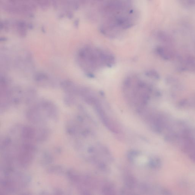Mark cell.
Segmentation results:
<instances>
[{"mask_svg":"<svg viewBox=\"0 0 195 195\" xmlns=\"http://www.w3.org/2000/svg\"><path fill=\"white\" fill-rule=\"evenodd\" d=\"M147 75L150 77H153L156 79H157L159 77L158 75L154 71H150V72H147Z\"/></svg>","mask_w":195,"mask_h":195,"instance_id":"277c9868","label":"cell"},{"mask_svg":"<svg viewBox=\"0 0 195 195\" xmlns=\"http://www.w3.org/2000/svg\"><path fill=\"white\" fill-rule=\"evenodd\" d=\"M32 1L36 6L43 10L48 9L51 4L50 0H32Z\"/></svg>","mask_w":195,"mask_h":195,"instance_id":"3957f363","label":"cell"},{"mask_svg":"<svg viewBox=\"0 0 195 195\" xmlns=\"http://www.w3.org/2000/svg\"><path fill=\"white\" fill-rule=\"evenodd\" d=\"M36 82L43 86H50L52 85L53 82L48 75L44 73H39L35 76Z\"/></svg>","mask_w":195,"mask_h":195,"instance_id":"7a4b0ae2","label":"cell"},{"mask_svg":"<svg viewBox=\"0 0 195 195\" xmlns=\"http://www.w3.org/2000/svg\"><path fill=\"white\" fill-rule=\"evenodd\" d=\"M33 131H34L32 130V129H30V132H29V134H32V133H34V132ZM29 135L28 138H32V137L33 136L34 134H27V135Z\"/></svg>","mask_w":195,"mask_h":195,"instance_id":"5b68a950","label":"cell"},{"mask_svg":"<svg viewBox=\"0 0 195 195\" xmlns=\"http://www.w3.org/2000/svg\"><path fill=\"white\" fill-rule=\"evenodd\" d=\"M9 28H14L20 36L25 37L27 33L28 29L31 28L32 25L24 21L14 20L8 21Z\"/></svg>","mask_w":195,"mask_h":195,"instance_id":"6da1fadb","label":"cell"}]
</instances>
